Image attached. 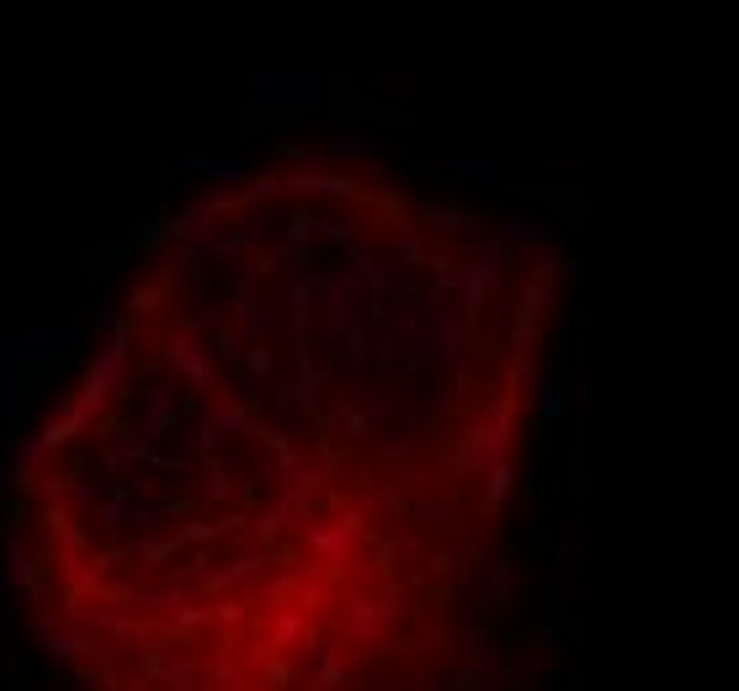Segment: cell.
I'll return each instance as SVG.
<instances>
[{"mask_svg":"<svg viewBox=\"0 0 739 691\" xmlns=\"http://www.w3.org/2000/svg\"><path fill=\"white\" fill-rule=\"evenodd\" d=\"M335 101V80L325 70H250L245 75V107H293L314 112Z\"/></svg>","mask_w":739,"mask_h":691,"instance_id":"6da1fadb","label":"cell"},{"mask_svg":"<svg viewBox=\"0 0 739 691\" xmlns=\"http://www.w3.org/2000/svg\"><path fill=\"white\" fill-rule=\"evenodd\" d=\"M399 335L410 341L415 362H431V357H452L458 351V314L447 309V303H421V309H405L399 319Z\"/></svg>","mask_w":739,"mask_h":691,"instance_id":"7a4b0ae2","label":"cell"},{"mask_svg":"<svg viewBox=\"0 0 739 691\" xmlns=\"http://www.w3.org/2000/svg\"><path fill=\"white\" fill-rule=\"evenodd\" d=\"M128 367H133L128 341H123V335H112V341L86 362V389H80V404H86V415H102L107 404H112V394H123Z\"/></svg>","mask_w":739,"mask_h":691,"instance_id":"3957f363","label":"cell"},{"mask_svg":"<svg viewBox=\"0 0 739 691\" xmlns=\"http://www.w3.org/2000/svg\"><path fill=\"white\" fill-rule=\"evenodd\" d=\"M261 240V229L256 224H240V229H213V234H203V240H181L176 245V261L187 266L192 277H208L213 266H224V261H234V256H245L250 245Z\"/></svg>","mask_w":739,"mask_h":691,"instance_id":"277c9868","label":"cell"},{"mask_svg":"<svg viewBox=\"0 0 739 691\" xmlns=\"http://www.w3.org/2000/svg\"><path fill=\"white\" fill-rule=\"evenodd\" d=\"M245 426H250V410H245V404L229 399L224 389H213V394H208V415L197 420V426H181L176 436H181L192 452H203V458H208V447L218 442V436H224V431H245Z\"/></svg>","mask_w":739,"mask_h":691,"instance_id":"5b68a950","label":"cell"},{"mask_svg":"<svg viewBox=\"0 0 739 691\" xmlns=\"http://www.w3.org/2000/svg\"><path fill=\"white\" fill-rule=\"evenodd\" d=\"M165 367H171L176 378H187L192 394H213V367H208V346L197 341V330H171L165 335Z\"/></svg>","mask_w":739,"mask_h":691,"instance_id":"8992f818","label":"cell"},{"mask_svg":"<svg viewBox=\"0 0 739 691\" xmlns=\"http://www.w3.org/2000/svg\"><path fill=\"white\" fill-rule=\"evenodd\" d=\"M181 420L171 410V389H144V410H139V426H133V447L155 452L165 436H176Z\"/></svg>","mask_w":739,"mask_h":691,"instance_id":"52a82bcc","label":"cell"},{"mask_svg":"<svg viewBox=\"0 0 739 691\" xmlns=\"http://www.w3.org/2000/svg\"><path fill=\"white\" fill-rule=\"evenodd\" d=\"M500 266H506V245H479L474 250V256H468V266H463V303H468V309H479V303H484V293H490L495 288V282H500Z\"/></svg>","mask_w":739,"mask_h":691,"instance_id":"ba28073f","label":"cell"},{"mask_svg":"<svg viewBox=\"0 0 739 691\" xmlns=\"http://www.w3.org/2000/svg\"><path fill=\"white\" fill-rule=\"evenodd\" d=\"M0 559H6V585L38 596V569H32L38 559H32V543L11 527V521H0Z\"/></svg>","mask_w":739,"mask_h":691,"instance_id":"9c48e42d","label":"cell"},{"mask_svg":"<svg viewBox=\"0 0 739 691\" xmlns=\"http://www.w3.org/2000/svg\"><path fill=\"white\" fill-rule=\"evenodd\" d=\"M54 447H59V436H54V426H43V431H32V436H22V442L11 447V484H38V474H43V463L54 458Z\"/></svg>","mask_w":739,"mask_h":691,"instance_id":"30bf717a","label":"cell"},{"mask_svg":"<svg viewBox=\"0 0 739 691\" xmlns=\"http://www.w3.org/2000/svg\"><path fill=\"white\" fill-rule=\"evenodd\" d=\"M27 351H32V362H70L80 351V330L64 325V319L38 325V330H27Z\"/></svg>","mask_w":739,"mask_h":691,"instance_id":"8fae6325","label":"cell"},{"mask_svg":"<svg viewBox=\"0 0 739 691\" xmlns=\"http://www.w3.org/2000/svg\"><path fill=\"white\" fill-rule=\"evenodd\" d=\"M38 628H43V638H48V649H54L59 660H80V654H102V638H96L91 628H80V622H70V628H64V622H54V617H43Z\"/></svg>","mask_w":739,"mask_h":691,"instance_id":"7c38bea8","label":"cell"},{"mask_svg":"<svg viewBox=\"0 0 739 691\" xmlns=\"http://www.w3.org/2000/svg\"><path fill=\"white\" fill-rule=\"evenodd\" d=\"M171 171L176 176H208V181H240L245 160L234 155V149H218V155H176Z\"/></svg>","mask_w":739,"mask_h":691,"instance_id":"4fadbf2b","label":"cell"},{"mask_svg":"<svg viewBox=\"0 0 739 691\" xmlns=\"http://www.w3.org/2000/svg\"><path fill=\"white\" fill-rule=\"evenodd\" d=\"M314 293H319V309L330 319V335L357 319V288H351V282H330L325 272H314Z\"/></svg>","mask_w":739,"mask_h":691,"instance_id":"5bb4252c","label":"cell"},{"mask_svg":"<svg viewBox=\"0 0 739 691\" xmlns=\"http://www.w3.org/2000/svg\"><path fill=\"white\" fill-rule=\"evenodd\" d=\"M436 171L458 176V181H474L479 192H500L506 187V165L495 155H468V160H436Z\"/></svg>","mask_w":739,"mask_h":691,"instance_id":"9a60e30c","label":"cell"},{"mask_svg":"<svg viewBox=\"0 0 739 691\" xmlns=\"http://www.w3.org/2000/svg\"><path fill=\"white\" fill-rule=\"evenodd\" d=\"M277 181H282V192H293V197H351L357 192L351 176H330V171H288Z\"/></svg>","mask_w":739,"mask_h":691,"instance_id":"2e32d148","label":"cell"},{"mask_svg":"<svg viewBox=\"0 0 739 691\" xmlns=\"http://www.w3.org/2000/svg\"><path fill=\"white\" fill-rule=\"evenodd\" d=\"M373 155L378 149H373V139H362V123H346L341 139L319 144V160H330V165H367Z\"/></svg>","mask_w":739,"mask_h":691,"instance_id":"e0dca14e","label":"cell"},{"mask_svg":"<svg viewBox=\"0 0 739 691\" xmlns=\"http://www.w3.org/2000/svg\"><path fill=\"white\" fill-rule=\"evenodd\" d=\"M548 240H559V229L537 224V218H522V213H511L495 224V245H548Z\"/></svg>","mask_w":739,"mask_h":691,"instance_id":"ac0fdd59","label":"cell"},{"mask_svg":"<svg viewBox=\"0 0 739 691\" xmlns=\"http://www.w3.org/2000/svg\"><path fill=\"white\" fill-rule=\"evenodd\" d=\"M506 431H511V420H500V426H479V431H468V442H463V468H474V463H484L490 468L495 463V452L506 447Z\"/></svg>","mask_w":739,"mask_h":691,"instance_id":"d6986e66","label":"cell"},{"mask_svg":"<svg viewBox=\"0 0 739 691\" xmlns=\"http://www.w3.org/2000/svg\"><path fill=\"white\" fill-rule=\"evenodd\" d=\"M229 213V202H192V208L187 213H176V234H181V240H203V234H213L218 229V218H224Z\"/></svg>","mask_w":739,"mask_h":691,"instance_id":"ffe728a7","label":"cell"},{"mask_svg":"<svg viewBox=\"0 0 739 691\" xmlns=\"http://www.w3.org/2000/svg\"><path fill=\"white\" fill-rule=\"evenodd\" d=\"M96 527L102 532H123V527H133V500L123 495V484H117V490H107L102 500H96Z\"/></svg>","mask_w":739,"mask_h":691,"instance_id":"44dd1931","label":"cell"},{"mask_svg":"<svg viewBox=\"0 0 739 691\" xmlns=\"http://www.w3.org/2000/svg\"><path fill=\"white\" fill-rule=\"evenodd\" d=\"M27 367H32L27 330H0V373H16V378H27Z\"/></svg>","mask_w":739,"mask_h":691,"instance_id":"7402d4cb","label":"cell"},{"mask_svg":"<svg viewBox=\"0 0 739 691\" xmlns=\"http://www.w3.org/2000/svg\"><path fill=\"white\" fill-rule=\"evenodd\" d=\"M314 298H319V293H314V272H293V277H288V303H293V325H298V330L309 325Z\"/></svg>","mask_w":739,"mask_h":691,"instance_id":"603a6c76","label":"cell"},{"mask_svg":"<svg viewBox=\"0 0 739 691\" xmlns=\"http://www.w3.org/2000/svg\"><path fill=\"white\" fill-rule=\"evenodd\" d=\"M48 426H54L59 442H70V436H80V431L91 426V415H86V404H80V399H59V410H54Z\"/></svg>","mask_w":739,"mask_h":691,"instance_id":"cb8c5ba5","label":"cell"},{"mask_svg":"<svg viewBox=\"0 0 739 691\" xmlns=\"http://www.w3.org/2000/svg\"><path fill=\"white\" fill-rule=\"evenodd\" d=\"M272 303H266V298H240V309H234V325H240L245 335H266V330H272Z\"/></svg>","mask_w":739,"mask_h":691,"instance_id":"d4e9b609","label":"cell"},{"mask_svg":"<svg viewBox=\"0 0 739 691\" xmlns=\"http://www.w3.org/2000/svg\"><path fill=\"white\" fill-rule=\"evenodd\" d=\"M537 399H543L548 420H559V415H569V404H575V389H569L564 378H543V383H537Z\"/></svg>","mask_w":739,"mask_h":691,"instance_id":"484cf974","label":"cell"},{"mask_svg":"<svg viewBox=\"0 0 739 691\" xmlns=\"http://www.w3.org/2000/svg\"><path fill=\"white\" fill-rule=\"evenodd\" d=\"M203 495H208L213 505H229V500H234V484H229V468H224V463H218V458H213V452H208V458H203Z\"/></svg>","mask_w":739,"mask_h":691,"instance_id":"4316f807","label":"cell"},{"mask_svg":"<svg viewBox=\"0 0 739 691\" xmlns=\"http://www.w3.org/2000/svg\"><path fill=\"white\" fill-rule=\"evenodd\" d=\"M351 532H357V521H346V527H314V532H309V543L325 553V559H341L346 543H351Z\"/></svg>","mask_w":739,"mask_h":691,"instance_id":"83f0119b","label":"cell"},{"mask_svg":"<svg viewBox=\"0 0 739 691\" xmlns=\"http://www.w3.org/2000/svg\"><path fill=\"white\" fill-rule=\"evenodd\" d=\"M149 681H160V686H171V691H187V676H192V660H149L144 670Z\"/></svg>","mask_w":739,"mask_h":691,"instance_id":"f1b7e54d","label":"cell"},{"mask_svg":"<svg viewBox=\"0 0 739 691\" xmlns=\"http://www.w3.org/2000/svg\"><path fill=\"white\" fill-rule=\"evenodd\" d=\"M133 559H144V564H171V559H176V537H144V543H133Z\"/></svg>","mask_w":739,"mask_h":691,"instance_id":"f546056e","label":"cell"},{"mask_svg":"<svg viewBox=\"0 0 739 691\" xmlns=\"http://www.w3.org/2000/svg\"><path fill=\"white\" fill-rule=\"evenodd\" d=\"M160 234H165V213H144L139 224H133V234H128L123 245H128V250H144V245H155Z\"/></svg>","mask_w":739,"mask_h":691,"instance_id":"4dcf8cb0","label":"cell"},{"mask_svg":"<svg viewBox=\"0 0 739 691\" xmlns=\"http://www.w3.org/2000/svg\"><path fill=\"white\" fill-rule=\"evenodd\" d=\"M335 346H346V357L351 362H362V357H373V341H367V330H357V325H346V330H335L330 335Z\"/></svg>","mask_w":739,"mask_h":691,"instance_id":"1f68e13d","label":"cell"},{"mask_svg":"<svg viewBox=\"0 0 739 691\" xmlns=\"http://www.w3.org/2000/svg\"><path fill=\"white\" fill-rule=\"evenodd\" d=\"M277 192H282V181H277V176H266V181H256V187H245V192H240V208H245V213H261Z\"/></svg>","mask_w":739,"mask_h":691,"instance_id":"d6a6232c","label":"cell"},{"mask_svg":"<svg viewBox=\"0 0 739 691\" xmlns=\"http://www.w3.org/2000/svg\"><path fill=\"white\" fill-rule=\"evenodd\" d=\"M516 383H522V389H537V383H543V362H537V351H516Z\"/></svg>","mask_w":739,"mask_h":691,"instance_id":"836d02e7","label":"cell"},{"mask_svg":"<svg viewBox=\"0 0 739 691\" xmlns=\"http://www.w3.org/2000/svg\"><path fill=\"white\" fill-rule=\"evenodd\" d=\"M452 516V500H421L415 505V527H442Z\"/></svg>","mask_w":739,"mask_h":691,"instance_id":"e575fe53","label":"cell"},{"mask_svg":"<svg viewBox=\"0 0 739 691\" xmlns=\"http://www.w3.org/2000/svg\"><path fill=\"white\" fill-rule=\"evenodd\" d=\"M16 404H22V378H16V373H0V420H11Z\"/></svg>","mask_w":739,"mask_h":691,"instance_id":"d590c367","label":"cell"},{"mask_svg":"<svg viewBox=\"0 0 739 691\" xmlns=\"http://www.w3.org/2000/svg\"><path fill=\"white\" fill-rule=\"evenodd\" d=\"M165 298H171V288H165V282H144V288L128 293V309H155V303H165Z\"/></svg>","mask_w":739,"mask_h":691,"instance_id":"8d00e7d4","label":"cell"},{"mask_svg":"<svg viewBox=\"0 0 739 691\" xmlns=\"http://www.w3.org/2000/svg\"><path fill=\"white\" fill-rule=\"evenodd\" d=\"M484 474H490V484H484V490H490V500H506V495H511V479H516V474H511V463H500V458H495L490 468H484Z\"/></svg>","mask_w":739,"mask_h":691,"instance_id":"74e56055","label":"cell"},{"mask_svg":"<svg viewBox=\"0 0 739 691\" xmlns=\"http://www.w3.org/2000/svg\"><path fill=\"white\" fill-rule=\"evenodd\" d=\"M171 537H176V548H181V543H213L218 527H208V521H181Z\"/></svg>","mask_w":739,"mask_h":691,"instance_id":"f35d334b","label":"cell"},{"mask_svg":"<svg viewBox=\"0 0 739 691\" xmlns=\"http://www.w3.org/2000/svg\"><path fill=\"white\" fill-rule=\"evenodd\" d=\"M64 495H70V505H96V500H102V490H96L91 479H80V474L64 484Z\"/></svg>","mask_w":739,"mask_h":691,"instance_id":"ab89813d","label":"cell"},{"mask_svg":"<svg viewBox=\"0 0 739 691\" xmlns=\"http://www.w3.org/2000/svg\"><path fill=\"white\" fill-rule=\"evenodd\" d=\"M277 149L288 160H319V144H309V139H277Z\"/></svg>","mask_w":739,"mask_h":691,"instance_id":"60d3db41","label":"cell"},{"mask_svg":"<svg viewBox=\"0 0 739 691\" xmlns=\"http://www.w3.org/2000/svg\"><path fill=\"white\" fill-rule=\"evenodd\" d=\"M117 325H123V303H102V309H96V330L117 335Z\"/></svg>","mask_w":739,"mask_h":691,"instance_id":"b9f144b4","label":"cell"},{"mask_svg":"<svg viewBox=\"0 0 739 691\" xmlns=\"http://www.w3.org/2000/svg\"><path fill=\"white\" fill-rule=\"evenodd\" d=\"M415 256H421V245H415L410 234H405V245L394 250V272H410V266H415Z\"/></svg>","mask_w":739,"mask_h":691,"instance_id":"7bdbcfd3","label":"cell"},{"mask_svg":"<svg viewBox=\"0 0 739 691\" xmlns=\"http://www.w3.org/2000/svg\"><path fill=\"white\" fill-rule=\"evenodd\" d=\"M314 224H319V218H314ZM319 234H325V240H335V245H346V240H351V229H346V224H335V218H330V224H319Z\"/></svg>","mask_w":739,"mask_h":691,"instance_id":"ee69618b","label":"cell"},{"mask_svg":"<svg viewBox=\"0 0 739 691\" xmlns=\"http://www.w3.org/2000/svg\"><path fill=\"white\" fill-rule=\"evenodd\" d=\"M218 351H224V357H240V335H234V330H218Z\"/></svg>","mask_w":739,"mask_h":691,"instance_id":"f6af8a7d","label":"cell"},{"mask_svg":"<svg viewBox=\"0 0 739 691\" xmlns=\"http://www.w3.org/2000/svg\"><path fill=\"white\" fill-rule=\"evenodd\" d=\"M11 495V458H0V500Z\"/></svg>","mask_w":739,"mask_h":691,"instance_id":"bcb514c9","label":"cell"},{"mask_svg":"<svg viewBox=\"0 0 739 691\" xmlns=\"http://www.w3.org/2000/svg\"><path fill=\"white\" fill-rule=\"evenodd\" d=\"M139 490H144V500H155V495H160V479H155V474H144V479H139Z\"/></svg>","mask_w":739,"mask_h":691,"instance_id":"7dc6e473","label":"cell"},{"mask_svg":"<svg viewBox=\"0 0 739 691\" xmlns=\"http://www.w3.org/2000/svg\"><path fill=\"white\" fill-rule=\"evenodd\" d=\"M6 591H11V585L0 580V628H6Z\"/></svg>","mask_w":739,"mask_h":691,"instance_id":"c3c4849f","label":"cell"},{"mask_svg":"<svg viewBox=\"0 0 739 691\" xmlns=\"http://www.w3.org/2000/svg\"><path fill=\"white\" fill-rule=\"evenodd\" d=\"M6 691H22V670H11V676H6Z\"/></svg>","mask_w":739,"mask_h":691,"instance_id":"681fc988","label":"cell"}]
</instances>
